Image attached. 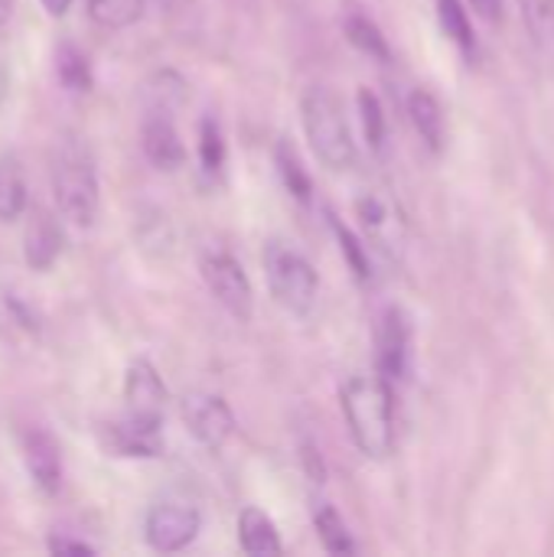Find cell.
<instances>
[{"instance_id":"1","label":"cell","mask_w":554,"mask_h":557,"mask_svg":"<svg viewBox=\"0 0 554 557\" xmlns=\"http://www.w3.org/2000/svg\"><path fill=\"white\" fill-rule=\"evenodd\" d=\"M340 408L356 450L369 460L395 454V401L392 382L376 375H353L340 388Z\"/></svg>"},{"instance_id":"2","label":"cell","mask_w":554,"mask_h":557,"mask_svg":"<svg viewBox=\"0 0 554 557\" xmlns=\"http://www.w3.org/2000/svg\"><path fill=\"white\" fill-rule=\"evenodd\" d=\"M52 199L65 222L88 228L98 215V166L88 140L78 131H62L49 157Z\"/></svg>"},{"instance_id":"3","label":"cell","mask_w":554,"mask_h":557,"mask_svg":"<svg viewBox=\"0 0 554 557\" xmlns=\"http://www.w3.org/2000/svg\"><path fill=\"white\" fill-rule=\"evenodd\" d=\"M300 124H304L313 157L327 170L346 173L356 166L359 147H356V137H353V127L346 117V104L336 91H330L327 85L307 88L300 98Z\"/></svg>"},{"instance_id":"4","label":"cell","mask_w":554,"mask_h":557,"mask_svg":"<svg viewBox=\"0 0 554 557\" xmlns=\"http://www.w3.org/2000/svg\"><path fill=\"white\" fill-rule=\"evenodd\" d=\"M261 264H264L268 290L281 310H287L294 317H307L317 307L320 277H317L313 264L297 248H291L284 242H268Z\"/></svg>"},{"instance_id":"5","label":"cell","mask_w":554,"mask_h":557,"mask_svg":"<svg viewBox=\"0 0 554 557\" xmlns=\"http://www.w3.org/2000/svg\"><path fill=\"white\" fill-rule=\"evenodd\" d=\"M199 274L209 287V294L219 300L222 310H229L235 320L248 323L255 313V287L245 274V268L238 264V258H232L229 251H202L199 258Z\"/></svg>"},{"instance_id":"6","label":"cell","mask_w":554,"mask_h":557,"mask_svg":"<svg viewBox=\"0 0 554 557\" xmlns=\"http://www.w3.org/2000/svg\"><path fill=\"white\" fill-rule=\"evenodd\" d=\"M415 330L402 307H389L376 326V372L389 382H405L411 372Z\"/></svg>"},{"instance_id":"7","label":"cell","mask_w":554,"mask_h":557,"mask_svg":"<svg viewBox=\"0 0 554 557\" xmlns=\"http://www.w3.org/2000/svg\"><path fill=\"white\" fill-rule=\"evenodd\" d=\"M199 512L186 503H157L147 519H144V539L153 552L160 555H173L183 552L196 542L199 535Z\"/></svg>"},{"instance_id":"8","label":"cell","mask_w":554,"mask_h":557,"mask_svg":"<svg viewBox=\"0 0 554 557\" xmlns=\"http://www.w3.org/2000/svg\"><path fill=\"white\" fill-rule=\"evenodd\" d=\"M180 414L183 424L189 428V434L206 447V450H222L225 441L235 431V414L225 405V398L209 395V392H193L180 401Z\"/></svg>"},{"instance_id":"9","label":"cell","mask_w":554,"mask_h":557,"mask_svg":"<svg viewBox=\"0 0 554 557\" xmlns=\"http://www.w3.org/2000/svg\"><path fill=\"white\" fill-rule=\"evenodd\" d=\"M62 248H65V232L56 212H49L46 206H33L26 228H23V258L29 271H39V274L52 271Z\"/></svg>"},{"instance_id":"10","label":"cell","mask_w":554,"mask_h":557,"mask_svg":"<svg viewBox=\"0 0 554 557\" xmlns=\"http://www.w3.org/2000/svg\"><path fill=\"white\" fill-rule=\"evenodd\" d=\"M140 147L144 157L157 166V170H180L186 160V147L180 140V131L173 124V111L163 108H147L144 111V124H140Z\"/></svg>"},{"instance_id":"11","label":"cell","mask_w":554,"mask_h":557,"mask_svg":"<svg viewBox=\"0 0 554 557\" xmlns=\"http://www.w3.org/2000/svg\"><path fill=\"white\" fill-rule=\"evenodd\" d=\"M101 441L114 457H137V460L160 457L163 454V421L124 414L121 421H114L101 431Z\"/></svg>"},{"instance_id":"12","label":"cell","mask_w":554,"mask_h":557,"mask_svg":"<svg viewBox=\"0 0 554 557\" xmlns=\"http://www.w3.org/2000/svg\"><path fill=\"white\" fill-rule=\"evenodd\" d=\"M163 408H167V385L160 372L153 369V362L134 359L124 379V414L163 421Z\"/></svg>"},{"instance_id":"13","label":"cell","mask_w":554,"mask_h":557,"mask_svg":"<svg viewBox=\"0 0 554 557\" xmlns=\"http://www.w3.org/2000/svg\"><path fill=\"white\" fill-rule=\"evenodd\" d=\"M23 463L42 496H56L62 490V454L46 428H29L23 434Z\"/></svg>"},{"instance_id":"14","label":"cell","mask_w":554,"mask_h":557,"mask_svg":"<svg viewBox=\"0 0 554 557\" xmlns=\"http://www.w3.org/2000/svg\"><path fill=\"white\" fill-rule=\"evenodd\" d=\"M356 215L362 222V232L372 245H379L382 251L395 255L398 245H402V222H398V212L382 199V196H362L356 202Z\"/></svg>"},{"instance_id":"15","label":"cell","mask_w":554,"mask_h":557,"mask_svg":"<svg viewBox=\"0 0 554 557\" xmlns=\"http://www.w3.org/2000/svg\"><path fill=\"white\" fill-rule=\"evenodd\" d=\"M408 114H411V124H415L418 137L424 140V147L431 153H441L444 140H447V121H444L441 101L428 88H415L408 95Z\"/></svg>"},{"instance_id":"16","label":"cell","mask_w":554,"mask_h":557,"mask_svg":"<svg viewBox=\"0 0 554 557\" xmlns=\"http://www.w3.org/2000/svg\"><path fill=\"white\" fill-rule=\"evenodd\" d=\"M238 545H242L245 555L251 557L281 555L284 552L281 535H278V525L271 522V516H264L255 506L242 509V516H238Z\"/></svg>"},{"instance_id":"17","label":"cell","mask_w":554,"mask_h":557,"mask_svg":"<svg viewBox=\"0 0 554 557\" xmlns=\"http://www.w3.org/2000/svg\"><path fill=\"white\" fill-rule=\"evenodd\" d=\"M29 206V186L23 163L13 153L0 157V222H16Z\"/></svg>"},{"instance_id":"18","label":"cell","mask_w":554,"mask_h":557,"mask_svg":"<svg viewBox=\"0 0 554 557\" xmlns=\"http://www.w3.org/2000/svg\"><path fill=\"white\" fill-rule=\"evenodd\" d=\"M56 75H59L62 88L78 91V95L91 91V82H95L85 49L75 46V42H65V39L56 46Z\"/></svg>"},{"instance_id":"19","label":"cell","mask_w":554,"mask_h":557,"mask_svg":"<svg viewBox=\"0 0 554 557\" xmlns=\"http://www.w3.org/2000/svg\"><path fill=\"white\" fill-rule=\"evenodd\" d=\"M438 20H441V29L444 36L467 55L477 52V36H473V23H470V13L464 7V0H438Z\"/></svg>"},{"instance_id":"20","label":"cell","mask_w":554,"mask_h":557,"mask_svg":"<svg viewBox=\"0 0 554 557\" xmlns=\"http://www.w3.org/2000/svg\"><path fill=\"white\" fill-rule=\"evenodd\" d=\"M313 529H317V539L323 542V548L330 555H356V542H353L343 516L333 506H320L313 512Z\"/></svg>"},{"instance_id":"21","label":"cell","mask_w":554,"mask_h":557,"mask_svg":"<svg viewBox=\"0 0 554 557\" xmlns=\"http://www.w3.org/2000/svg\"><path fill=\"white\" fill-rule=\"evenodd\" d=\"M346 36H349V42H353L359 52H366L369 59H379V62H389V59H392L389 39L382 36V29H379L369 16L349 13V16H346Z\"/></svg>"},{"instance_id":"22","label":"cell","mask_w":554,"mask_h":557,"mask_svg":"<svg viewBox=\"0 0 554 557\" xmlns=\"http://www.w3.org/2000/svg\"><path fill=\"white\" fill-rule=\"evenodd\" d=\"M88 16L101 29H127L144 16V0H88Z\"/></svg>"},{"instance_id":"23","label":"cell","mask_w":554,"mask_h":557,"mask_svg":"<svg viewBox=\"0 0 554 557\" xmlns=\"http://www.w3.org/2000/svg\"><path fill=\"white\" fill-rule=\"evenodd\" d=\"M199 163L209 176L222 173V166H225V137L212 114H206L199 124Z\"/></svg>"},{"instance_id":"24","label":"cell","mask_w":554,"mask_h":557,"mask_svg":"<svg viewBox=\"0 0 554 557\" xmlns=\"http://www.w3.org/2000/svg\"><path fill=\"white\" fill-rule=\"evenodd\" d=\"M278 170H281V176H284V186L300 199V202H307L310 199V176H307V170L300 166V160H297V153H294V147L291 144H278Z\"/></svg>"},{"instance_id":"25","label":"cell","mask_w":554,"mask_h":557,"mask_svg":"<svg viewBox=\"0 0 554 557\" xmlns=\"http://www.w3.org/2000/svg\"><path fill=\"white\" fill-rule=\"evenodd\" d=\"M359 114H362V131H366L369 147L382 150L385 147V111H382L379 98L369 88L359 91Z\"/></svg>"},{"instance_id":"26","label":"cell","mask_w":554,"mask_h":557,"mask_svg":"<svg viewBox=\"0 0 554 557\" xmlns=\"http://www.w3.org/2000/svg\"><path fill=\"white\" fill-rule=\"evenodd\" d=\"M522 20L532 29L535 39H552L554 36V0H519Z\"/></svg>"},{"instance_id":"27","label":"cell","mask_w":554,"mask_h":557,"mask_svg":"<svg viewBox=\"0 0 554 557\" xmlns=\"http://www.w3.org/2000/svg\"><path fill=\"white\" fill-rule=\"evenodd\" d=\"M333 228H336V238H340V248H343V255L349 258V268H353V274L359 277V281H369V255H366V248H362V242L346 228V225H340L336 219H333Z\"/></svg>"},{"instance_id":"28","label":"cell","mask_w":554,"mask_h":557,"mask_svg":"<svg viewBox=\"0 0 554 557\" xmlns=\"http://www.w3.org/2000/svg\"><path fill=\"white\" fill-rule=\"evenodd\" d=\"M46 548L52 555H95V545L78 542V539H62V535H49V545Z\"/></svg>"},{"instance_id":"29","label":"cell","mask_w":554,"mask_h":557,"mask_svg":"<svg viewBox=\"0 0 554 557\" xmlns=\"http://www.w3.org/2000/svg\"><path fill=\"white\" fill-rule=\"evenodd\" d=\"M470 7L483 16V20H500L503 16V0H470Z\"/></svg>"},{"instance_id":"30","label":"cell","mask_w":554,"mask_h":557,"mask_svg":"<svg viewBox=\"0 0 554 557\" xmlns=\"http://www.w3.org/2000/svg\"><path fill=\"white\" fill-rule=\"evenodd\" d=\"M39 3H42V10H46L49 16H56V20L65 16V10L72 7V0H39Z\"/></svg>"},{"instance_id":"31","label":"cell","mask_w":554,"mask_h":557,"mask_svg":"<svg viewBox=\"0 0 554 557\" xmlns=\"http://www.w3.org/2000/svg\"><path fill=\"white\" fill-rule=\"evenodd\" d=\"M13 16V0H0V26Z\"/></svg>"}]
</instances>
